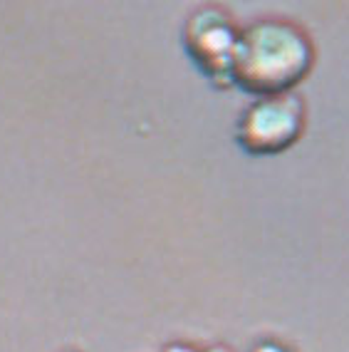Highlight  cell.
I'll list each match as a JSON object with an SVG mask.
<instances>
[{
    "instance_id": "obj_1",
    "label": "cell",
    "mask_w": 349,
    "mask_h": 352,
    "mask_svg": "<svg viewBox=\"0 0 349 352\" xmlns=\"http://www.w3.org/2000/svg\"><path fill=\"white\" fill-rule=\"evenodd\" d=\"M312 67V45L300 28L280 20L256 23L240 35L233 85L250 95H290Z\"/></svg>"
},
{
    "instance_id": "obj_2",
    "label": "cell",
    "mask_w": 349,
    "mask_h": 352,
    "mask_svg": "<svg viewBox=\"0 0 349 352\" xmlns=\"http://www.w3.org/2000/svg\"><path fill=\"white\" fill-rule=\"evenodd\" d=\"M305 126V107L297 95L262 97L238 120L236 139L248 154L268 157L290 149Z\"/></svg>"
},
{
    "instance_id": "obj_3",
    "label": "cell",
    "mask_w": 349,
    "mask_h": 352,
    "mask_svg": "<svg viewBox=\"0 0 349 352\" xmlns=\"http://www.w3.org/2000/svg\"><path fill=\"white\" fill-rule=\"evenodd\" d=\"M238 40L233 23L221 10H199L186 25V50L211 80L233 82Z\"/></svg>"
},
{
    "instance_id": "obj_4",
    "label": "cell",
    "mask_w": 349,
    "mask_h": 352,
    "mask_svg": "<svg viewBox=\"0 0 349 352\" xmlns=\"http://www.w3.org/2000/svg\"><path fill=\"white\" fill-rule=\"evenodd\" d=\"M164 352H191L188 347H179V345H174V347H168V350H164Z\"/></svg>"
}]
</instances>
